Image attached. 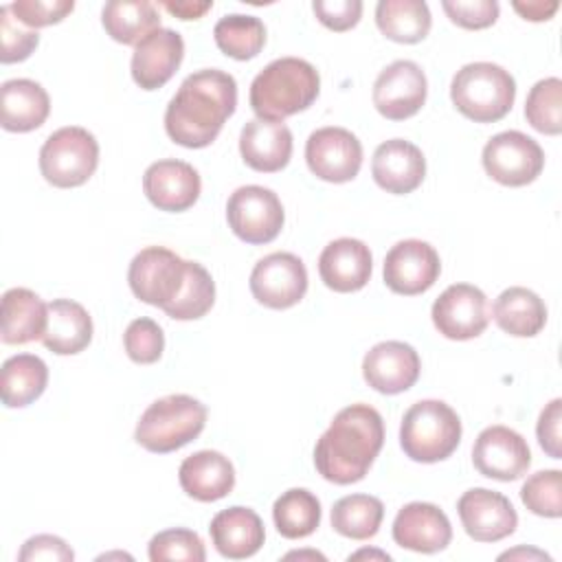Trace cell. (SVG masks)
Here are the masks:
<instances>
[{
    "mask_svg": "<svg viewBox=\"0 0 562 562\" xmlns=\"http://www.w3.org/2000/svg\"><path fill=\"white\" fill-rule=\"evenodd\" d=\"M189 261L165 246H147L134 255L127 270L132 294L162 312L180 296L187 283Z\"/></svg>",
    "mask_w": 562,
    "mask_h": 562,
    "instance_id": "ba28073f",
    "label": "cell"
},
{
    "mask_svg": "<svg viewBox=\"0 0 562 562\" xmlns=\"http://www.w3.org/2000/svg\"><path fill=\"white\" fill-rule=\"evenodd\" d=\"M162 7H165L171 15L180 18V20H198V18H202L206 11H211L213 2H211V0H204V2H198V0H178V2L165 0Z\"/></svg>",
    "mask_w": 562,
    "mask_h": 562,
    "instance_id": "681fc988",
    "label": "cell"
},
{
    "mask_svg": "<svg viewBox=\"0 0 562 562\" xmlns=\"http://www.w3.org/2000/svg\"><path fill=\"white\" fill-rule=\"evenodd\" d=\"M492 318L505 334L516 338H531L542 331L547 323V307L533 290L512 285L503 290L492 303Z\"/></svg>",
    "mask_w": 562,
    "mask_h": 562,
    "instance_id": "f546056e",
    "label": "cell"
},
{
    "mask_svg": "<svg viewBox=\"0 0 562 562\" xmlns=\"http://www.w3.org/2000/svg\"><path fill=\"white\" fill-rule=\"evenodd\" d=\"M92 340V318L88 310L72 299H55L48 303V323L42 336L46 349L57 356L83 351Z\"/></svg>",
    "mask_w": 562,
    "mask_h": 562,
    "instance_id": "f1b7e54d",
    "label": "cell"
},
{
    "mask_svg": "<svg viewBox=\"0 0 562 562\" xmlns=\"http://www.w3.org/2000/svg\"><path fill=\"white\" fill-rule=\"evenodd\" d=\"M375 24L393 42L417 44L428 35L432 18L424 0H380Z\"/></svg>",
    "mask_w": 562,
    "mask_h": 562,
    "instance_id": "d6a6232c",
    "label": "cell"
},
{
    "mask_svg": "<svg viewBox=\"0 0 562 562\" xmlns=\"http://www.w3.org/2000/svg\"><path fill=\"white\" fill-rule=\"evenodd\" d=\"M373 270V257L364 241L353 237H340L329 241L318 257V274L323 283L334 292L362 290Z\"/></svg>",
    "mask_w": 562,
    "mask_h": 562,
    "instance_id": "603a6c76",
    "label": "cell"
},
{
    "mask_svg": "<svg viewBox=\"0 0 562 562\" xmlns=\"http://www.w3.org/2000/svg\"><path fill=\"white\" fill-rule=\"evenodd\" d=\"M312 11L323 26L342 33L353 29L362 15L360 0H314Z\"/></svg>",
    "mask_w": 562,
    "mask_h": 562,
    "instance_id": "f6af8a7d",
    "label": "cell"
},
{
    "mask_svg": "<svg viewBox=\"0 0 562 562\" xmlns=\"http://www.w3.org/2000/svg\"><path fill=\"white\" fill-rule=\"evenodd\" d=\"M393 540L402 549L417 553L443 551L452 540V527L448 516L432 503H408L393 520Z\"/></svg>",
    "mask_w": 562,
    "mask_h": 562,
    "instance_id": "7402d4cb",
    "label": "cell"
},
{
    "mask_svg": "<svg viewBox=\"0 0 562 562\" xmlns=\"http://www.w3.org/2000/svg\"><path fill=\"white\" fill-rule=\"evenodd\" d=\"M384 443L382 415L369 404L338 411L314 446L318 474L336 485H351L367 476Z\"/></svg>",
    "mask_w": 562,
    "mask_h": 562,
    "instance_id": "7a4b0ae2",
    "label": "cell"
},
{
    "mask_svg": "<svg viewBox=\"0 0 562 562\" xmlns=\"http://www.w3.org/2000/svg\"><path fill=\"white\" fill-rule=\"evenodd\" d=\"M507 558H536V560H551L547 553L538 551V549H514V551H505L498 555V560H507Z\"/></svg>",
    "mask_w": 562,
    "mask_h": 562,
    "instance_id": "f907efd6",
    "label": "cell"
},
{
    "mask_svg": "<svg viewBox=\"0 0 562 562\" xmlns=\"http://www.w3.org/2000/svg\"><path fill=\"white\" fill-rule=\"evenodd\" d=\"M562 400L555 397L551 400L540 417H538V426H536V435H538V443L540 448L551 457V459H560L562 457Z\"/></svg>",
    "mask_w": 562,
    "mask_h": 562,
    "instance_id": "7dc6e473",
    "label": "cell"
},
{
    "mask_svg": "<svg viewBox=\"0 0 562 562\" xmlns=\"http://www.w3.org/2000/svg\"><path fill=\"white\" fill-rule=\"evenodd\" d=\"M454 108L474 123H496L514 105L516 81L498 64L472 61L465 64L450 83Z\"/></svg>",
    "mask_w": 562,
    "mask_h": 562,
    "instance_id": "277c9868",
    "label": "cell"
},
{
    "mask_svg": "<svg viewBox=\"0 0 562 562\" xmlns=\"http://www.w3.org/2000/svg\"><path fill=\"white\" fill-rule=\"evenodd\" d=\"M50 112L48 92L33 79H9L0 88V123L7 132H33Z\"/></svg>",
    "mask_w": 562,
    "mask_h": 562,
    "instance_id": "4316f807",
    "label": "cell"
},
{
    "mask_svg": "<svg viewBox=\"0 0 562 562\" xmlns=\"http://www.w3.org/2000/svg\"><path fill=\"white\" fill-rule=\"evenodd\" d=\"M384 505L371 494H349L334 503L331 527L351 540H369L380 531Z\"/></svg>",
    "mask_w": 562,
    "mask_h": 562,
    "instance_id": "e575fe53",
    "label": "cell"
},
{
    "mask_svg": "<svg viewBox=\"0 0 562 562\" xmlns=\"http://www.w3.org/2000/svg\"><path fill=\"white\" fill-rule=\"evenodd\" d=\"M272 520L283 538H307L321 525V501L305 487H292L274 501Z\"/></svg>",
    "mask_w": 562,
    "mask_h": 562,
    "instance_id": "836d02e7",
    "label": "cell"
},
{
    "mask_svg": "<svg viewBox=\"0 0 562 562\" xmlns=\"http://www.w3.org/2000/svg\"><path fill=\"white\" fill-rule=\"evenodd\" d=\"M371 176L380 189L393 195L413 193L426 176V158L417 145L404 138H391L375 147Z\"/></svg>",
    "mask_w": 562,
    "mask_h": 562,
    "instance_id": "44dd1931",
    "label": "cell"
},
{
    "mask_svg": "<svg viewBox=\"0 0 562 562\" xmlns=\"http://www.w3.org/2000/svg\"><path fill=\"white\" fill-rule=\"evenodd\" d=\"M422 371L419 353L402 340H384L373 345L362 360L364 382L384 395L408 391Z\"/></svg>",
    "mask_w": 562,
    "mask_h": 562,
    "instance_id": "ac0fdd59",
    "label": "cell"
},
{
    "mask_svg": "<svg viewBox=\"0 0 562 562\" xmlns=\"http://www.w3.org/2000/svg\"><path fill=\"white\" fill-rule=\"evenodd\" d=\"M213 37L217 48L237 59L246 61L252 59L261 53L266 44V26L259 18L255 15H244V13H231L217 20L213 29Z\"/></svg>",
    "mask_w": 562,
    "mask_h": 562,
    "instance_id": "d590c367",
    "label": "cell"
},
{
    "mask_svg": "<svg viewBox=\"0 0 562 562\" xmlns=\"http://www.w3.org/2000/svg\"><path fill=\"white\" fill-rule=\"evenodd\" d=\"M465 533L476 542H498L518 527V514L507 496L487 487H472L457 501Z\"/></svg>",
    "mask_w": 562,
    "mask_h": 562,
    "instance_id": "e0dca14e",
    "label": "cell"
},
{
    "mask_svg": "<svg viewBox=\"0 0 562 562\" xmlns=\"http://www.w3.org/2000/svg\"><path fill=\"white\" fill-rule=\"evenodd\" d=\"M426 75L411 59L389 64L373 83V105L389 121H404L417 114L426 103Z\"/></svg>",
    "mask_w": 562,
    "mask_h": 562,
    "instance_id": "5bb4252c",
    "label": "cell"
},
{
    "mask_svg": "<svg viewBox=\"0 0 562 562\" xmlns=\"http://www.w3.org/2000/svg\"><path fill=\"white\" fill-rule=\"evenodd\" d=\"M239 154L255 171H281L292 158V132L285 123L252 119L241 127Z\"/></svg>",
    "mask_w": 562,
    "mask_h": 562,
    "instance_id": "cb8c5ba5",
    "label": "cell"
},
{
    "mask_svg": "<svg viewBox=\"0 0 562 562\" xmlns=\"http://www.w3.org/2000/svg\"><path fill=\"white\" fill-rule=\"evenodd\" d=\"M48 323V305L29 288H11L2 294V331L7 345L42 340Z\"/></svg>",
    "mask_w": 562,
    "mask_h": 562,
    "instance_id": "83f0119b",
    "label": "cell"
},
{
    "mask_svg": "<svg viewBox=\"0 0 562 562\" xmlns=\"http://www.w3.org/2000/svg\"><path fill=\"white\" fill-rule=\"evenodd\" d=\"M439 272L437 250L422 239H402L384 257V283L395 294H422L435 285Z\"/></svg>",
    "mask_w": 562,
    "mask_h": 562,
    "instance_id": "2e32d148",
    "label": "cell"
},
{
    "mask_svg": "<svg viewBox=\"0 0 562 562\" xmlns=\"http://www.w3.org/2000/svg\"><path fill=\"white\" fill-rule=\"evenodd\" d=\"M184 57V40L173 29H156L132 53V79L143 90L162 88L180 68Z\"/></svg>",
    "mask_w": 562,
    "mask_h": 562,
    "instance_id": "ffe728a7",
    "label": "cell"
},
{
    "mask_svg": "<svg viewBox=\"0 0 562 562\" xmlns=\"http://www.w3.org/2000/svg\"><path fill=\"white\" fill-rule=\"evenodd\" d=\"M310 171L325 182H349L362 167V143L345 127H321L305 143Z\"/></svg>",
    "mask_w": 562,
    "mask_h": 562,
    "instance_id": "7c38bea8",
    "label": "cell"
},
{
    "mask_svg": "<svg viewBox=\"0 0 562 562\" xmlns=\"http://www.w3.org/2000/svg\"><path fill=\"white\" fill-rule=\"evenodd\" d=\"M520 498L531 514L542 518H560L562 516V472L540 470L531 474L520 487Z\"/></svg>",
    "mask_w": 562,
    "mask_h": 562,
    "instance_id": "f35d334b",
    "label": "cell"
},
{
    "mask_svg": "<svg viewBox=\"0 0 562 562\" xmlns=\"http://www.w3.org/2000/svg\"><path fill=\"white\" fill-rule=\"evenodd\" d=\"M237 108V81L233 75L204 68L191 72L165 110L169 138L189 149L211 145Z\"/></svg>",
    "mask_w": 562,
    "mask_h": 562,
    "instance_id": "6da1fadb",
    "label": "cell"
},
{
    "mask_svg": "<svg viewBox=\"0 0 562 562\" xmlns=\"http://www.w3.org/2000/svg\"><path fill=\"white\" fill-rule=\"evenodd\" d=\"M226 220L231 231L246 244L272 241L285 222L283 204L272 189L246 184L231 193L226 202Z\"/></svg>",
    "mask_w": 562,
    "mask_h": 562,
    "instance_id": "9c48e42d",
    "label": "cell"
},
{
    "mask_svg": "<svg viewBox=\"0 0 562 562\" xmlns=\"http://www.w3.org/2000/svg\"><path fill=\"white\" fill-rule=\"evenodd\" d=\"M514 11L520 13L525 20L529 22H542V20H551L553 13L558 11L560 2L551 0V2H542V0H529V2H512Z\"/></svg>",
    "mask_w": 562,
    "mask_h": 562,
    "instance_id": "c3c4849f",
    "label": "cell"
},
{
    "mask_svg": "<svg viewBox=\"0 0 562 562\" xmlns=\"http://www.w3.org/2000/svg\"><path fill=\"white\" fill-rule=\"evenodd\" d=\"M527 123L549 136L562 132V81L547 77L533 83L525 101Z\"/></svg>",
    "mask_w": 562,
    "mask_h": 562,
    "instance_id": "74e56055",
    "label": "cell"
},
{
    "mask_svg": "<svg viewBox=\"0 0 562 562\" xmlns=\"http://www.w3.org/2000/svg\"><path fill=\"white\" fill-rule=\"evenodd\" d=\"M432 325L450 340H470L485 331L490 323L487 296L470 283L448 285L430 310Z\"/></svg>",
    "mask_w": 562,
    "mask_h": 562,
    "instance_id": "4fadbf2b",
    "label": "cell"
},
{
    "mask_svg": "<svg viewBox=\"0 0 562 562\" xmlns=\"http://www.w3.org/2000/svg\"><path fill=\"white\" fill-rule=\"evenodd\" d=\"M48 384V367L40 356L18 353L2 362L0 397L7 408H24L33 404Z\"/></svg>",
    "mask_w": 562,
    "mask_h": 562,
    "instance_id": "4dcf8cb0",
    "label": "cell"
},
{
    "mask_svg": "<svg viewBox=\"0 0 562 562\" xmlns=\"http://www.w3.org/2000/svg\"><path fill=\"white\" fill-rule=\"evenodd\" d=\"M472 463L479 474L507 483L527 474L531 452L520 432L496 424L479 432L472 446Z\"/></svg>",
    "mask_w": 562,
    "mask_h": 562,
    "instance_id": "9a60e30c",
    "label": "cell"
},
{
    "mask_svg": "<svg viewBox=\"0 0 562 562\" xmlns=\"http://www.w3.org/2000/svg\"><path fill=\"white\" fill-rule=\"evenodd\" d=\"M441 7L457 26L468 31L492 26L501 11L496 0H443Z\"/></svg>",
    "mask_w": 562,
    "mask_h": 562,
    "instance_id": "ee69618b",
    "label": "cell"
},
{
    "mask_svg": "<svg viewBox=\"0 0 562 562\" xmlns=\"http://www.w3.org/2000/svg\"><path fill=\"white\" fill-rule=\"evenodd\" d=\"M209 531L217 553L228 560H246L255 555L266 540V529L257 512L241 505L217 512Z\"/></svg>",
    "mask_w": 562,
    "mask_h": 562,
    "instance_id": "484cf974",
    "label": "cell"
},
{
    "mask_svg": "<svg viewBox=\"0 0 562 562\" xmlns=\"http://www.w3.org/2000/svg\"><path fill=\"white\" fill-rule=\"evenodd\" d=\"M321 92L318 70L301 57L270 61L250 83V108L257 119L283 123L307 110Z\"/></svg>",
    "mask_w": 562,
    "mask_h": 562,
    "instance_id": "3957f363",
    "label": "cell"
},
{
    "mask_svg": "<svg viewBox=\"0 0 562 562\" xmlns=\"http://www.w3.org/2000/svg\"><path fill=\"white\" fill-rule=\"evenodd\" d=\"M180 487L200 503L224 498L235 487V468L217 450H200L189 454L178 470Z\"/></svg>",
    "mask_w": 562,
    "mask_h": 562,
    "instance_id": "d4e9b609",
    "label": "cell"
},
{
    "mask_svg": "<svg viewBox=\"0 0 562 562\" xmlns=\"http://www.w3.org/2000/svg\"><path fill=\"white\" fill-rule=\"evenodd\" d=\"M250 292L270 310H288L307 292L305 263L292 252H270L250 272Z\"/></svg>",
    "mask_w": 562,
    "mask_h": 562,
    "instance_id": "8fae6325",
    "label": "cell"
},
{
    "mask_svg": "<svg viewBox=\"0 0 562 562\" xmlns=\"http://www.w3.org/2000/svg\"><path fill=\"white\" fill-rule=\"evenodd\" d=\"M461 432V419L450 404L419 400L402 417L400 446L417 463H437L457 450Z\"/></svg>",
    "mask_w": 562,
    "mask_h": 562,
    "instance_id": "8992f818",
    "label": "cell"
},
{
    "mask_svg": "<svg viewBox=\"0 0 562 562\" xmlns=\"http://www.w3.org/2000/svg\"><path fill=\"white\" fill-rule=\"evenodd\" d=\"M9 7L18 22L31 29H42V26L61 22L75 9V2L72 0H15Z\"/></svg>",
    "mask_w": 562,
    "mask_h": 562,
    "instance_id": "7bdbcfd3",
    "label": "cell"
},
{
    "mask_svg": "<svg viewBox=\"0 0 562 562\" xmlns=\"http://www.w3.org/2000/svg\"><path fill=\"white\" fill-rule=\"evenodd\" d=\"M105 33L119 44H138L160 29V13L147 0H112L101 11Z\"/></svg>",
    "mask_w": 562,
    "mask_h": 562,
    "instance_id": "1f68e13d",
    "label": "cell"
},
{
    "mask_svg": "<svg viewBox=\"0 0 562 562\" xmlns=\"http://www.w3.org/2000/svg\"><path fill=\"white\" fill-rule=\"evenodd\" d=\"M206 426V406L184 393L151 402L140 415L134 439L149 452L167 454L193 441Z\"/></svg>",
    "mask_w": 562,
    "mask_h": 562,
    "instance_id": "5b68a950",
    "label": "cell"
},
{
    "mask_svg": "<svg viewBox=\"0 0 562 562\" xmlns=\"http://www.w3.org/2000/svg\"><path fill=\"white\" fill-rule=\"evenodd\" d=\"M485 173L505 187H525L533 182L544 167L542 147L518 130L492 136L483 147Z\"/></svg>",
    "mask_w": 562,
    "mask_h": 562,
    "instance_id": "30bf717a",
    "label": "cell"
},
{
    "mask_svg": "<svg viewBox=\"0 0 562 562\" xmlns=\"http://www.w3.org/2000/svg\"><path fill=\"white\" fill-rule=\"evenodd\" d=\"M285 558H318V560H325V555H321V553H316V551H303V553H288Z\"/></svg>",
    "mask_w": 562,
    "mask_h": 562,
    "instance_id": "f5cc1de1",
    "label": "cell"
},
{
    "mask_svg": "<svg viewBox=\"0 0 562 562\" xmlns=\"http://www.w3.org/2000/svg\"><path fill=\"white\" fill-rule=\"evenodd\" d=\"M360 558H380V560H391V555H389V553H382V551H367V549H362V551H358V553L349 555V560H360Z\"/></svg>",
    "mask_w": 562,
    "mask_h": 562,
    "instance_id": "816d5d0a",
    "label": "cell"
},
{
    "mask_svg": "<svg viewBox=\"0 0 562 562\" xmlns=\"http://www.w3.org/2000/svg\"><path fill=\"white\" fill-rule=\"evenodd\" d=\"M99 165L97 138L79 125L55 130L40 149V171L57 189L81 187Z\"/></svg>",
    "mask_w": 562,
    "mask_h": 562,
    "instance_id": "52a82bcc",
    "label": "cell"
},
{
    "mask_svg": "<svg viewBox=\"0 0 562 562\" xmlns=\"http://www.w3.org/2000/svg\"><path fill=\"white\" fill-rule=\"evenodd\" d=\"M143 191L158 211L182 213L198 202L202 180L193 165L176 158H165L151 162L145 169Z\"/></svg>",
    "mask_w": 562,
    "mask_h": 562,
    "instance_id": "d6986e66",
    "label": "cell"
},
{
    "mask_svg": "<svg viewBox=\"0 0 562 562\" xmlns=\"http://www.w3.org/2000/svg\"><path fill=\"white\" fill-rule=\"evenodd\" d=\"M20 562H35V560H46V562H72L75 560V551L66 544V540H61L59 536H50V533H37L33 538H29L20 553H18Z\"/></svg>",
    "mask_w": 562,
    "mask_h": 562,
    "instance_id": "bcb514c9",
    "label": "cell"
},
{
    "mask_svg": "<svg viewBox=\"0 0 562 562\" xmlns=\"http://www.w3.org/2000/svg\"><path fill=\"white\" fill-rule=\"evenodd\" d=\"M0 61L15 64L31 57L40 44V35L33 29H22L11 13L9 4L0 7Z\"/></svg>",
    "mask_w": 562,
    "mask_h": 562,
    "instance_id": "b9f144b4",
    "label": "cell"
},
{
    "mask_svg": "<svg viewBox=\"0 0 562 562\" xmlns=\"http://www.w3.org/2000/svg\"><path fill=\"white\" fill-rule=\"evenodd\" d=\"M123 345L130 360L136 364H154L165 349L162 327L147 316L134 318L123 334Z\"/></svg>",
    "mask_w": 562,
    "mask_h": 562,
    "instance_id": "60d3db41",
    "label": "cell"
},
{
    "mask_svg": "<svg viewBox=\"0 0 562 562\" xmlns=\"http://www.w3.org/2000/svg\"><path fill=\"white\" fill-rule=\"evenodd\" d=\"M215 303V283L211 272L198 263L189 261L187 283L180 296L165 310V314L173 321H195L202 318Z\"/></svg>",
    "mask_w": 562,
    "mask_h": 562,
    "instance_id": "8d00e7d4",
    "label": "cell"
},
{
    "mask_svg": "<svg viewBox=\"0 0 562 562\" xmlns=\"http://www.w3.org/2000/svg\"><path fill=\"white\" fill-rule=\"evenodd\" d=\"M151 562H167V560H182V562H204L206 551L202 538L184 527H173L156 533L147 547Z\"/></svg>",
    "mask_w": 562,
    "mask_h": 562,
    "instance_id": "ab89813d",
    "label": "cell"
}]
</instances>
